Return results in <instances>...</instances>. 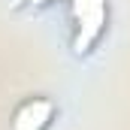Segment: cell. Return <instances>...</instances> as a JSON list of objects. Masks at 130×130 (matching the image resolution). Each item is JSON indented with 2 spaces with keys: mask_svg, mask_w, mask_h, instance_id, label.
Listing matches in <instances>:
<instances>
[{
  "mask_svg": "<svg viewBox=\"0 0 130 130\" xmlns=\"http://www.w3.org/2000/svg\"><path fill=\"white\" fill-rule=\"evenodd\" d=\"M67 18L70 52L76 58H88L109 27V0H67Z\"/></svg>",
  "mask_w": 130,
  "mask_h": 130,
  "instance_id": "6da1fadb",
  "label": "cell"
},
{
  "mask_svg": "<svg viewBox=\"0 0 130 130\" xmlns=\"http://www.w3.org/2000/svg\"><path fill=\"white\" fill-rule=\"evenodd\" d=\"M30 3V9H45L48 3H55V0H27Z\"/></svg>",
  "mask_w": 130,
  "mask_h": 130,
  "instance_id": "3957f363",
  "label": "cell"
},
{
  "mask_svg": "<svg viewBox=\"0 0 130 130\" xmlns=\"http://www.w3.org/2000/svg\"><path fill=\"white\" fill-rule=\"evenodd\" d=\"M55 118H58V103L45 94H33L15 106L9 127L12 130H52Z\"/></svg>",
  "mask_w": 130,
  "mask_h": 130,
  "instance_id": "7a4b0ae2",
  "label": "cell"
}]
</instances>
